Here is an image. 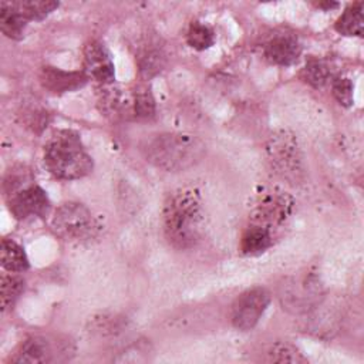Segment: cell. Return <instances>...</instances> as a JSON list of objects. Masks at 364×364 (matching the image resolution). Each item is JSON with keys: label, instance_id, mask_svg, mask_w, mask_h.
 I'll use <instances>...</instances> for the list:
<instances>
[{"label": "cell", "instance_id": "17", "mask_svg": "<svg viewBox=\"0 0 364 364\" xmlns=\"http://www.w3.org/2000/svg\"><path fill=\"white\" fill-rule=\"evenodd\" d=\"M334 27L343 36H363V3L357 1L347 7Z\"/></svg>", "mask_w": 364, "mask_h": 364}, {"label": "cell", "instance_id": "3", "mask_svg": "<svg viewBox=\"0 0 364 364\" xmlns=\"http://www.w3.org/2000/svg\"><path fill=\"white\" fill-rule=\"evenodd\" d=\"M149 162L168 172L185 171L193 166L203 156L202 142L183 134H161L154 136L144 146Z\"/></svg>", "mask_w": 364, "mask_h": 364}, {"label": "cell", "instance_id": "15", "mask_svg": "<svg viewBox=\"0 0 364 364\" xmlns=\"http://www.w3.org/2000/svg\"><path fill=\"white\" fill-rule=\"evenodd\" d=\"M287 287L289 290L282 294V299H284L283 304L293 307L296 311L306 309L313 294L317 293V290L313 287L311 279L309 277H303L300 282L293 280Z\"/></svg>", "mask_w": 364, "mask_h": 364}, {"label": "cell", "instance_id": "13", "mask_svg": "<svg viewBox=\"0 0 364 364\" xmlns=\"http://www.w3.org/2000/svg\"><path fill=\"white\" fill-rule=\"evenodd\" d=\"M274 235L260 226L249 225L240 237V252L247 256H256L266 252L273 245Z\"/></svg>", "mask_w": 364, "mask_h": 364}, {"label": "cell", "instance_id": "8", "mask_svg": "<svg viewBox=\"0 0 364 364\" xmlns=\"http://www.w3.org/2000/svg\"><path fill=\"white\" fill-rule=\"evenodd\" d=\"M9 206L17 219H27L31 216L41 218L47 215L50 209V200L40 186L30 185L11 193Z\"/></svg>", "mask_w": 364, "mask_h": 364}, {"label": "cell", "instance_id": "21", "mask_svg": "<svg viewBox=\"0 0 364 364\" xmlns=\"http://www.w3.org/2000/svg\"><path fill=\"white\" fill-rule=\"evenodd\" d=\"M24 290V280L13 274H3L1 276V307L3 310L13 307V304L17 301L20 294Z\"/></svg>", "mask_w": 364, "mask_h": 364}, {"label": "cell", "instance_id": "10", "mask_svg": "<svg viewBox=\"0 0 364 364\" xmlns=\"http://www.w3.org/2000/svg\"><path fill=\"white\" fill-rule=\"evenodd\" d=\"M88 77L84 71H64L55 67H43L40 82L51 92H67L81 88Z\"/></svg>", "mask_w": 364, "mask_h": 364}, {"label": "cell", "instance_id": "16", "mask_svg": "<svg viewBox=\"0 0 364 364\" xmlns=\"http://www.w3.org/2000/svg\"><path fill=\"white\" fill-rule=\"evenodd\" d=\"M1 266L11 273H21L28 269V259L24 249L11 239L1 240Z\"/></svg>", "mask_w": 364, "mask_h": 364}, {"label": "cell", "instance_id": "24", "mask_svg": "<svg viewBox=\"0 0 364 364\" xmlns=\"http://www.w3.org/2000/svg\"><path fill=\"white\" fill-rule=\"evenodd\" d=\"M331 90H333V95L334 98L338 101L340 105L343 107H350L354 101V87L353 82L350 81V78L347 77H337L333 80L331 84Z\"/></svg>", "mask_w": 364, "mask_h": 364}, {"label": "cell", "instance_id": "11", "mask_svg": "<svg viewBox=\"0 0 364 364\" xmlns=\"http://www.w3.org/2000/svg\"><path fill=\"white\" fill-rule=\"evenodd\" d=\"M301 54V46L291 37H276L264 47V57L269 63L276 65H291Z\"/></svg>", "mask_w": 364, "mask_h": 364}, {"label": "cell", "instance_id": "19", "mask_svg": "<svg viewBox=\"0 0 364 364\" xmlns=\"http://www.w3.org/2000/svg\"><path fill=\"white\" fill-rule=\"evenodd\" d=\"M13 3L27 21L43 20L58 7V1H50V0H24V1H13Z\"/></svg>", "mask_w": 364, "mask_h": 364}, {"label": "cell", "instance_id": "23", "mask_svg": "<svg viewBox=\"0 0 364 364\" xmlns=\"http://www.w3.org/2000/svg\"><path fill=\"white\" fill-rule=\"evenodd\" d=\"M108 92L104 94L101 98V104L104 111L108 115H124L131 108V101L127 95L121 92V90H107Z\"/></svg>", "mask_w": 364, "mask_h": 364}, {"label": "cell", "instance_id": "25", "mask_svg": "<svg viewBox=\"0 0 364 364\" xmlns=\"http://www.w3.org/2000/svg\"><path fill=\"white\" fill-rule=\"evenodd\" d=\"M134 112L139 118L152 117L155 112V101L148 90H138L134 97Z\"/></svg>", "mask_w": 364, "mask_h": 364}, {"label": "cell", "instance_id": "9", "mask_svg": "<svg viewBox=\"0 0 364 364\" xmlns=\"http://www.w3.org/2000/svg\"><path fill=\"white\" fill-rule=\"evenodd\" d=\"M84 73L101 84H111L115 77L114 63L107 47L100 41H90L84 48Z\"/></svg>", "mask_w": 364, "mask_h": 364}, {"label": "cell", "instance_id": "4", "mask_svg": "<svg viewBox=\"0 0 364 364\" xmlns=\"http://www.w3.org/2000/svg\"><path fill=\"white\" fill-rule=\"evenodd\" d=\"M293 210L294 199L290 193L279 188L263 189L250 206L249 225L264 228L274 235L287 225Z\"/></svg>", "mask_w": 364, "mask_h": 364}, {"label": "cell", "instance_id": "5", "mask_svg": "<svg viewBox=\"0 0 364 364\" xmlns=\"http://www.w3.org/2000/svg\"><path fill=\"white\" fill-rule=\"evenodd\" d=\"M266 155L279 176L294 183L301 179L303 156L294 134L286 129L273 132L266 142Z\"/></svg>", "mask_w": 364, "mask_h": 364}, {"label": "cell", "instance_id": "20", "mask_svg": "<svg viewBox=\"0 0 364 364\" xmlns=\"http://www.w3.org/2000/svg\"><path fill=\"white\" fill-rule=\"evenodd\" d=\"M301 78L307 84H310L316 88H320V87L326 85L327 81L330 80V68L324 61L317 60V58H310V60H307V63L301 71Z\"/></svg>", "mask_w": 364, "mask_h": 364}, {"label": "cell", "instance_id": "14", "mask_svg": "<svg viewBox=\"0 0 364 364\" xmlns=\"http://www.w3.org/2000/svg\"><path fill=\"white\" fill-rule=\"evenodd\" d=\"M27 20L20 14L13 1H1L0 4V28L3 34L11 40H20L24 34Z\"/></svg>", "mask_w": 364, "mask_h": 364}, {"label": "cell", "instance_id": "22", "mask_svg": "<svg viewBox=\"0 0 364 364\" xmlns=\"http://www.w3.org/2000/svg\"><path fill=\"white\" fill-rule=\"evenodd\" d=\"M186 41L192 48L202 51V50H206L213 46L215 33L208 26L196 21L189 26V30L186 34Z\"/></svg>", "mask_w": 364, "mask_h": 364}, {"label": "cell", "instance_id": "7", "mask_svg": "<svg viewBox=\"0 0 364 364\" xmlns=\"http://www.w3.org/2000/svg\"><path fill=\"white\" fill-rule=\"evenodd\" d=\"M270 303V293L264 287H252L243 291L232 304V324L242 331L252 330Z\"/></svg>", "mask_w": 364, "mask_h": 364}, {"label": "cell", "instance_id": "18", "mask_svg": "<svg viewBox=\"0 0 364 364\" xmlns=\"http://www.w3.org/2000/svg\"><path fill=\"white\" fill-rule=\"evenodd\" d=\"M264 361L299 364V363H306L307 360L303 357V354L294 346H291L286 341H277V343L269 346V348L266 350Z\"/></svg>", "mask_w": 364, "mask_h": 364}, {"label": "cell", "instance_id": "12", "mask_svg": "<svg viewBox=\"0 0 364 364\" xmlns=\"http://www.w3.org/2000/svg\"><path fill=\"white\" fill-rule=\"evenodd\" d=\"M51 360L53 348L44 337L27 338L11 358L14 363H48Z\"/></svg>", "mask_w": 364, "mask_h": 364}, {"label": "cell", "instance_id": "2", "mask_svg": "<svg viewBox=\"0 0 364 364\" xmlns=\"http://www.w3.org/2000/svg\"><path fill=\"white\" fill-rule=\"evenodd\" d=\"M44 164L51 175L70 181L88 175L92 159L84 149L80 136L68 129L54 134L44 148Z\"/></svg>", "mask_w": 364, "mask_h": 364}, {"label": "cell", "instance_id": "1", "mask_svg": "<svg viewBox=\"0 0 364 364\" xmlns=\"http://www.w3.org/2000/svg\"><path fill=\"white\" fill-rule=\"evenodd\" d=\"M205 230V212L196 189L183 188L169 195L164 205V232L181 250L193 247Z\"/></svg>", "mask_w": 364, "mask_h": 364}, {"label": "cell", "instance_id": "27", "mask_svg": "<svg viewBox=\"0 0 364 364\" xmlns=\"http://www.w3.org/2000/svg\"><path fill=\"white\" fill-rule=\"evenodd\" d=\"M317 7H321V9H333V7H337V3L323 1V3H317Z\"/></svg>", "mask_w": 364, "mask_h": 364}, {"label": "cell", "instance_id": "26", "mask_svg": "<svg viewBox=\"0 0 364 364\" xmlns=\"http://www.w3.org/2000/svg\"><path fill=\"white\" fill-rule=\"evenodd\" d=\"M161 67V57L158 53H146L144 57H142V61H141V71L145 74V75H151L152 73L158 71Z\"/></svg>", "mask_w": 364, "mask_h": 364}, {"label": "cell", "instance_id": "6", "mask_svg": "<svg viewBox=\"0 0 364 364\" xmlns=\"http://www.w3.org/2000/svg\"><path fill=\"white\" fill-rule=\"evenodd\" d=\"M54 232L70 242L91 239L98 226L91 210L78 202L63 203L53 216Z\"/></svg>", "mask_w": 364, "mask_h": 364}]
</instances>
